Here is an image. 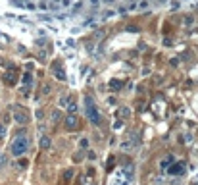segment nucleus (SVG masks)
Returning <instances> with one entry per match:
<instances>
[{
    "instance_id": "2eb2a0df",
    "label": "nucleus",
    "mask_w": 198,
    "mask_h": 185,
    "mask_svg": "<svg viewBox=\"0 0 198 185\" xmlns=\"http://www.w3.org/2000/svg\"><path fill=\"white\" fill-rule=\"evenodd\" d=\"M169 164H171V156H167L166 160L161 162V168H167V166H169Z\"/></svg>"
},
{
    "instance_id": "6e6552de",
    "label": "nucleus",
    "mask_w": 198,
    "mask_h": 185,
    "mask_svg": "<svg viewBox=\"0 0 198 185\" xmlns=\"http://www.w3.org/2000/svg\"><path fill=\"white\" fill-rule=\"evenodd\" d=\"M39 145H41V148H50V145H52V141H50V137L48 135H42L41 139H39Z\"/></svg>"
},
{
    "instance_id": "412c9836",
    "label": "nucleus",
    "mask_w": 198,
    "mask_h": 185,
    "mask_svg": "<svg viewBox=\"0 0 198 185\" xmlns=\"http://www.w3.org/2000/svg\"><path fill=\"white\" fill-rule=\"evenodd\" d=\"M112 166H114V156H112L110 160H108V168H110V170H112Z\"/></svg>"
},
{
    "instance_id": "f03ea898",
    "label": "nucleus",
    "mask_w": 198,
    "mask_h": 185,
    "mask_svg": "<svg viewBox=\"0 0 198 185\" xmlns=\"http://www.w3.org/2000/svg\"><path fill=\"white\" fill-rule=\"evenodd\" d=\"M29 148V139L25 137V135H18V137L12 141V147H10V150H12V154L14 156H21V154H25V150Z\"/></svg>"
},
{
    "instance_id": "9d476101",
    "label": "nucleus",
    "mask_w": 198,
    "mask_h": 185,
    "mask_svg": "<svg viewBox=\"0 0 198 185\" xmlns=\"http://www.w3.org/2000/svg\"><path fill=\"white\" fill-rule=\"evenodd\" d=\"M73 176H75V172L71 170V168H69V170H65V172H64V183H67L69 179H73Z\"/></svg>"
},
{
    "instance_id": "f8f14e48",
    "label": "nucleus",
    "mask_w": 198,
    "mask_h": 185,
    "mask_svg": "<svg viewBox=\"0 0 198 185\" xmlns=\"http://www.w3.org/2000/svg\"><path fill=\"white\" fill-rule=\"evenodd\" d=\"M41 91H42V95H50L52 87H50V85H48V83H44V85H42V87H41Z\"/></svg>"
},
{
    "instance_id": "aec40b11",
    "label": "nucleus",
    "mask_w": 198,
    "mask_h": 185,
    "mask_svg": "<svg viewBox=\"0 0 198 185\" xmlns=\"http://www.w3.org/2000/svg\"><path fill=\"white\" fill-rule=\"evenodd\" d=\"M27 166V160H19V168H25Z\"/></svg>"
},
{
    "instance_id": "a211bd4d",
    "label": "nucleus",
    "mask_w": 198,
    "mask_h": 185,
    "mask_svg": "<svg viewBox=\"0 0 198 185\" xmlns=\"http://www.w3.org/2000/svg\"><path fill=\"white\" fill-rule=\"evenodd\" d=\"M121 125H123V124H121V121L117 120V121H115V124H114V129H121Z\"/></svg>"
},
{
    "instance_id": "ddd939ff",
    "label": "nucleus",
    "mask_w": 198,
    "mask_h": 185,
    "mask_svg": "<svg viewBox=\"0 0 198 185\" xmlns=\"http://www.w3.org/2000/svg\"><path fill=\"white\" fill-rule=\"evenodd\" d=\"M67 110H69V114H75V110H77V104H75V102H69V104H67Z\"/></svg>"
},
{
    "instance_id": "39448f33",
    "label": "nucleus",
    "mask_w": 198,
    "mask_h": 185,
    "mask_svg": "<svg viewBox=\"0 0 198 185\" xmlns=\"http://www.w3.org/2000/svg\"><path fill=\"white\" fill-rule=\"evenodd\" d=\"M4 81L12 87V85H15V81H18V68L15 66H12V68L8 69V73L4 75Z\"/></svg>"
},
{
    "instance_id": "7ed1b4c3",
    "label": "nucleus",
    "mask_w": 198,
    "mask_h": 185,
    "mask_svg": "<svg viewBox=\"0 0 198 185\" xmlns=\"http://www.w3.org/2000/svg\"><path fill=\"white\" fill-rule=\"evenodd\" d=\"M12 112H14V120H15V124L18 125H27L29 124V116H27V112H25V108L23 106H19V104H12Z\"/></svg>"
},
{
    "instance_id": "f3484780",
    "label": "nucleus",
    "mask_w": 198,
    "mask_h": 185,
    "mask_svg": "<svg viewBox=\"0 0 198 185\" xmlns=\"http://www.w3.org/2000/svg\"><path fill=\"white\" fill-rule=\"evenodd\" d=\"M127 31H129V33H137L138 27H135V25H129V27H127Z\"/></svg>"
},
{
    "instance_id": "423d86ee",
    "label": "nucleus",
    "mask_w": 198,
    "mask_h": 185,
    "mask_svg": "<svg viewBox=\"0 0 198 185\" xmlns=\"http://www.w3.org/2000/svg\"><path fill=\"white\" fill-rule=\"evenodd\" d=\"M77 127H79V120H77V116H75V114H69L67 118H65V129L75 131Z\"/></svg>"
},
{
    "instance_id": "1a4fd4ad",
    "label": "nucleus",
    "mask_w": 198,
    "mask_h": 185,
    "mask_svg": "<svg viewBox=\"0 0 198 185\" xmlns=\"http://www.w3.org/2000/svg\"><path fill=\"white\" fill-rule=\"evenodd\" d=\"M110 87L114 89V91H119V89L123 87V81H117V79H112V81H110Z\"/></svg>"
},
{
    "instance_id": "dca6fc26",
    "label": "nucleus",
    "mask_w": 198,
    "mask_h": 185,
    "mask_svg": "<svg viewBox=\"0 0 198 185\" xmlns=\"http://www.w3.org/2000/svg\"><path fill=\"white\" fill-rule=\"evenodd\" d=\"M4 137H6V127L0 124V139H4Z\"/></svg>"
},
{
    "instance_id": "9b49d317",
    "label": "nucleus",
    "mask_w": 198,
    "mask_h": 185,
    "mask_svg": "<svg viewBox=\"0 0 198 185\" xmlns=\"http://www.w3.org/2000/svg\"><path fill=\"white\" fill-rule=\"evenodd\" d=\"M21 81H23V85H25V87H29V85H31V81H33V75L31 73H25L21 77Z\"/></svg>"
},
{
    "instance_id": "f257e3e1",
    "label": "nucleus",
    "mask_w": 198,
    "mask_h": 185,
    "mask_svg": "<svg viewBox=\"0 0 198 185\" xmlns=\"http://www.w3.org/2000/svg\"><path fill=\"white\" fill-rule=\"evenodd\" d=\"M85 112H87V118L92 125H100V112H98L96 104H94V98L91 95L85 97Z\"/></svg>"
},
{
    "instance_id": "0eeeda50",
    "label": "nucleus",
    "mask_w": 198,
    "mask_h": 185,
    "mask_svg": "<svg viewBox=\"0 0 198 185\" xmlns=\"http://www.w3.org/2000/svg\"><path fill=\"white\" fill-rule=\"evenodd\" d=\"M167 172H169L171 176H183V174H185V162H177V164H171Z\"/></svg>"
},
{
    "instance_id": "20e7f679",
    "label": "nucleus",
    "mask_w": 198,
    "mask_h": 185,
    "mask_svg": "<svg viewBox=\"0 0 198 185\" xmlns=\"http://www.w3.org/2000/svg\"><path fill=\"white\" fill-rule=\"evenodd\" d=\"M52 69H54V75H56V79L58 81H65V69H64V66H62V62L60 60H56V64L52 66Z\"/></svg>"
},
{
    "instance_id": "6ab92c4d",
    "label": "nucleus",
    "mask_w": 198,
    "mask_h": 185,
    "mask_svg": "<svg viewBox=\"0 0 198 185\" xmlns=\"http://www.w3.org/2000/svg\"><path fill=\"white\" fill-rule=\"evenodd\" d=\"M81 147H83V148L88 147V139H83V141H81Z\"/></svg>"
},
{
    "instance_id": "4468645a",
    "label": "nucleus",
    "mask_w": 198,
    "mask_h": 185,
    "mask_svg": "<svg viewBox=\"0 0 198 185\" xmlns=\"http://www.w3.org/2000/svg\"><path fill=\"white\" fill-rule=\"evenodd\" d=\"M60 118H62V116H60V110H54V112H52V120H54V121H58Z\"/></svg>"
}]
</instances>
